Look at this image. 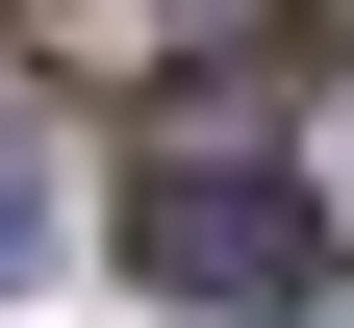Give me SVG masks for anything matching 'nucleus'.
<instances>
[{"mask_svg": "<svg viewBox=\"0 0 354 328\" xmlns=\"http://www.w3.org/2000/svg\"><path fill=\"white\" fill-rule=\"evenodd\" d=\"M127 253H152V303H329V202L253 152H152L127 177Z\"/></svg>", "mask_w": 354, "mask_h": 328, "instance_id": "obj_1", "label": "nucleus"}, {"mask_svg": "<svg viewBox=\"0 0 354 328\" xmlns=\"http://www.w3.org/2000/svg\"><path fill=\"white\" fill-rule=\"evenodd\" d=\"M51 227H76V202H51V126H0V303L51 278Z\"/></svg>", "mask_w": 354, "mask_h": 328, "instance_id": "obj_2", "label": "nucleus"}]
</instances>
